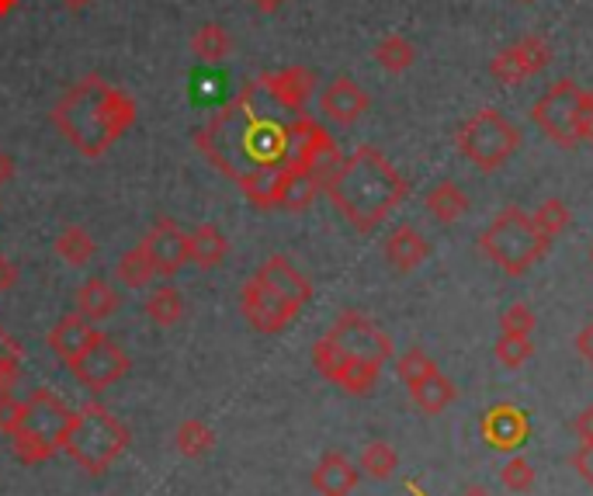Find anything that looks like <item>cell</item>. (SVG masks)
<instances>
[{"label": "cell", "instance_id": "1", "mask_svg": "<svg viewBox=\"0 0 593 496\" xmlns=\"http://www.w3.org/2000/svg\"><path fill=\"white\" fill-rule=\"evenodd\" d=\"M278 111L264 84L246 80L240 95L195 133V146L215 171L233 181L268 164H285L289 121H281Z\"/></svg>", "mask_w": 593, "mask_h": 496}, {"label": "cell", "instance_id": "50", "mask_svg": "<svg viewBox=\"0 0 593 496\" xmlns=\"http://www.w3.org/2000/svg\"><path fill=\"white\" fill-rule=\"evenodd\" d=\"M590 261H593V246H590Z\"/></svg>", "mask_w": 593, "mask_h": 496}, {"label": "cell", "instance_id": "29", "mask_svg": "<svg viewBox=\"0 0 593 496\" xmlns=\"http://www.w3.org/2000/svg\"><path fill=\"white\" fill-rule=\"evenodd\" d=\"M192 52L202 59V64H223V59H230V52H233V39H230V32H226L223 25L208 21V25H202L198 32H195Z\"/></svg>", "mask_w": 593, "mask_h": 496}, {"label": "cell", "instance_id": "25", "mask_svg": "<svg viewBox=\"0 0 593 496\" xmlns=\"http://www.w3.org/2000/svg\"><path fill=\"white\" fill-rule=\"evenodd\" d=\"M174 448L184 458H202V455H208L215 448V430L205 420H198V417H187L174 430Z\"/></svg>", "mask_w": 593, "mask_h": 496}, {"label": "cell", "instance_id": "11", "mask_svg": "<svg viewBox=\"0 0 593 496\" xmlns=\"http://www.w3.org/2000/svg\"><path fill=\"white\" fill-rule=\"evenodd\" d=\"M67 368L74 371V379H77L84 389L105 392V389H111L118 379L129 376V354H125L108 333H101V337L94 340V344H90L77 361H70Z\"/></svg>", "mask_w": 593, "mask_h": 496}, {"label": "cell", "instance_id": "44", "mask_svg": "<svg viewBox=\"0 0 593 496\" xmlns=\"http://www.w3.org/2000/svg\"><path fill=\"white\" fill-rule=\"evenodd\" d=\"M11 177H14V157L0 149V184H8Z\"/></svg>", "mask_w": 593, "mask_h": 496}, {"label": "cell", "instance_id": "32", "mask_svg": "<svg viewBox=\"0 0 593 496\" xmlns=\"http://www.w3.org/2000/svg\"><path fill=\"white\" fill-rule=\"evenodd\" d=\"M531 220H535V226L542 230V236L555 240V236H562V233L570 230L573 212H570V205L562 202V198H545L535 212H531Z\"/></svg>", "mask_w": 593, "mask_h": 496}, {"label": "cell", "instance_id": "9", "mask_svg": "<svg viewBox=\"0 0 593 496\" xmlns=\"http://www.w3.org/2000/svg\"><path fill=\"white\" fill-rule=\"evenodd\" d=\"M455 149L483 174H496L507 167V161L521 149V129L514 121L496 111V108H479L473 118H465L455 133Z\"/></svg>", "mask_w": 593, "mask_h": 496}, {"label": "cell", "instance_id": "41", "mask_svg": "<svg viewBox=\"0 0 593 496\" xmlns=\"http://www.w3.org/2000/svg\"><path fill=\"white\" fill-rule=\"evenodd\" d=\"M576 354L593 368V320L590 323H583L580 327V333H576Z\"/></svg>", "mask_w": 593, "mask_h": 496}, {"label": "cell", "instance_id": "40", "mask_svg": "<svg viewBox=\"0 0 593 496\" xmlns=\"http://www.w3.org/2000/svg\"><path fill=\"white\" fill-rule=\"evenodd\" d=\"M573 469L586 479V486L593 489V441H583L576 451H573Z\"/></svg>", "mask_w": 593, "mask_h": 496}, {"label": "cell", "instance_id": "45", "mask_svg": "<svg viewBox=\"0 0 593 496\" xmlns=\"http://www.w3.org/2000/svg\"><path fill=\"white\" fill-rule=\"evenodd\" d=\"M250 4H254L261 14H274V11L285 8V0H250Z\"/></svg>", "mask_w": 593, "mask_h": 496}, {"label": "cell", "instance_id": "34", "mask_svg": "<svg viewBox=\"0 0 593 496\" xmlns=\"http://www.w3.org/2000/svg\"><path fill=\"white\" fill-rule=\"evenodd\" d=\"M18 376H21V344L0 327V392L14 389Z\"/></svg>", "mask_w": 593, "mask_h": 496}, {"label": "cell", "instance_id": "6", "mask_svg": "<svg viewBox=\"0 0 593 496\" xmlns=\"http://www.w3.org/2000/svg\"><path fill=\"white\" fill-rule=\"evenodd\" d=\"M129 448V427H125L105 402H87L84 410L74 414V424L67 430L62 451L70 455L74 465L87 476H101Z\"/></svg>", "mask_w": 593, "mask_h": 496}, {"label": "cell", "instance_id": "14", "mask_svg": "<svg viewBox=\"0 0 593 496\" xmlns=\"http://www.w3.org/2000/svg\"><path fill=\"white\" fill-rule=\"evenodd\" d=\"M368 108H371L368 90L358 80H351V77H337V80H330L320 90V111H323V118L333 121V126H340V129L358 126Z\"/></svg>", "mask_w": 593, "mask_h": 496}, {"label": "cell", "instance_id": "28", "mask_svg": "<svg viewBox=\"0 0 593 496\" xmlns=\"http://www.w3.org/2000/svg\"><path fill=\"white\" fill-rule=\"evenodd\" d=\"M143 309L156 327H177L184 320V295L174 285H161L149 292Z\"/></svg>", "mask_w": 593, "mask_h": 496}, {"label": "cell", "instance_id": "10", "mask_svg": "<svg viewBox=\"0 0 593 496\" xmlns=\"http://www.w3.org/2000/svg\"><path fill=\"white\" fill-rule=\"evenodd\" d=\"M580 84L576 80H555L545 95L531 105L535 126L562 149L580 146Z\"/></svg>", "mask_w": 593, "mask_h": 496}, {"label": "cell", "instance_id": "35", "mask_svg": "<svg viewBox=\"0 0 593 496\" xmlns=\"http://www.w3.org/2000/svg\"><path fill=\"white\" fill-rule=\"evenodd\" d=\"M538 330V317L527 302H511L504 313H499V333H517V337H531Z\"/></svg>", "mask_w": 593, "mask_h": 496}, {"label": "cell", "instance_id": "24", "mask_svg": "<svg viewBox=\"0 0 593 496\" xmlns=\"http://www.w3.org/2000/svg\"><path fill=\"white\" fill-rule=\"evenodd\" d=\"M118 292L105 282V278H87V282L77 289V313L87 317L90 323H101L108 317H115L118 309Z\"/></svg>", "mask_w": 593, "mask_h": 496}, {"label": "cell", "instance_id": "38", "mask_svg": "<svg viewBox=\"0 0 593 496\" xmlns=\"http://www.w3.org/2000/svg\"><path fill=\"white\" fill-rule=\"evenodd\" d=\"M21 414H25V402L11 389L0 392V434H14Z\"/></svg>", "mask_w": 593, "mask_h": 496}, {"label": "cell", "instance_id": "12", "mask_svg": "<svg viewBox=\"0 0 593 496\" xmlns=\"http://www.w3.org/2000/svg\"><path fill=\"white\" fill-rule=\"evenodd\" d=\"M552 64V46L548 39L542 36H524L517 39L514 46L499 49L493 59H489V77L504 87H514V84H524L531 77H538L545 67Z\"/></svg>", "mask_w": 593, "mask_h": 496}, {"label": "cell", "instance_id": "26", "mask_svg": "<svg viewBox=\"0 0 593 496\" xmlns=\"http://www.w3.org/2000/svg\"><path fill=\"white\" fill-rule=\"evenodd\" d=\"M375 64H379L386 74H406L417 64V46L406 36L392 32V36L379 39V46H375Z\"/></svg>", "mask_w": 593, "mask_h": 496}, {"label": "cell", "instance_id": "20", "mask_svg": "<svg viewBox=\"0 0 593 496\" xmlns=\"http://www.w3.org/2000/svg\"><path fill=\"white\" fill-rule=\"evenodd\" d=\"M358 479H361L358 465L343 451H327L317 461V469H312V489L320 496H351Z\"/></svg>", "mask_w": 593, "mask_h": 496}, {"label": "cell", "instance_id": "5", "mask_svg": "<svg viewBox=\"0 0 593 496\" xmlns=\"http://www.w3.org/2000/svg\"><path fill=\"white\" fill-rule=\"evenodd\" d=\"M312 299V282L285 257L271 254L240 289L243 320L257 333H281Z\"/></svg>", "mask_w": 593, "mask_h": 496}, {"label": "cell", "instance_id": "42", "mask_svg": "<svg viewBox=\"0 0 593 496\" xmlns=\"http://www.w3.org/2000/svg\"><path fill=\"white\" fill-rule=\"evenodd\" d=\"M18 278H21L18 264H14L11 257L0 254V292H11V289L18 285Z\"/></svg>", "mask_w": 593, "mask_h": 496}, {"label": "cell", "instance_id": "31", "mask_svg": "<svg viewBox=\"0 0 593 496\" xmlns=\"http://www.w3.org/2000/svg\"><path fill=\"white\" fill-rule=\"evenodd\" d=\"M115 278L125 285V289H146L153 278H156V268L153 261L146 257L143 246H133V251H125L118 268H115Z\"/></svg>", "mask_w": 593, "mask_h": 496}, {"label": "cell", "instance_id": "49", "mask_svg": "<svg viewBox=\"0 0 593 496\" xmlns=\"http://www.w3.org/2000/svg\"><path fill=\"white\" fill-rule=\"evenodd\" d=\"M521 4H535V0H521Z\"/></svg>", "mask_w": 593, "mask_h": 496}, {"label": "cell", "instance_id": "36", "mask_svg": "<svg viewBox=\"0 0 593 496\" xmlns=\"http://www.w3.org/2000/svg\"><path fill=\"white\" fill-rule=\"evenodd\" d=\"M437 368V361L424 351V348H410V351H402L396 358V376L406 382V386H414L417 379L430 376V371Z\"/></svg>", "mask_w": 593, "mask_h": 496}, {"label": "cell", "instance_id": "46", "mask_svg": "<svg viewBox=\"0 0 593 496\" xmlns=\"http://www.w3.org/2000/svg\"><path fill=\"white\" fill-rule=\"evenodd\" d=\"M59 4L67 8V11H84V8L90 4V0H59Z\"/></svg>", "mask_w": 593, "mask_h": 496}, {"label": "cell", "instance_id": "7", "mask_svg": "<svg viewBox=\"0 0 593 496\" xmlns=\"http://www.w3.org/2000/svg\"><path fill=\"white\" fill-rule=\"evenodd\" d=\"M552 240L531 220V212L507 205L493 215V223L479 233V251L511 278H521L548 254Z\"/></svg>", "mask_w": 593, "mask_h": 496}, {"label": "cell", "instance_id": "47", "mask_svg": "<svg viewBox=\"0 0 593 496\" xmlns=\"http://www.w3.org/2000/svg\"><path fill=\"white\" fill-rule=\"evenodd\" d=\"M18 8V0H0V18H8Z\"/></svg>", "mask_w": 593, "mask_h": 496}, {"label": "cell", "instance_id": "39", "mask_svg": "<svg viewBox=\"0 0 593 496\" xmlns=\"http://www.w3.org/2000/svg\"><path fill=\"white\" fill-rule=\"evenodd\" d=\"M580 143H593V90H580Z\"/></svg>", "mask_w": 593, "mask_h": 496}, {"label": "cell", "instance_id": "17", "mask_svg": "<svg viewBox=\"0 0 593 496\" xmlns=\"http://www.w3.org/2000/svg\"><path fill=\"white\" fill-rule=\"evenodd\" d=\"M289 177H292V171L285 164H268V167L250 171L236 184H240V192L250 205L261 208V212H271V208H281V202H285Z\"/></svg>", "mask_w": 593, "mask_h": 496}, {"label": "cell", "instance_id": "3", "mask_svg": "<svg viewBox=\"0 0 593 496\" xmlns=\"http://www.w3.org/2000/svg\"><path fill=\"white\" fill-rule=\"evenodd\" d=\"M330 205L348 220L358 233H371L396 212V205L410 195L406 177L389 164V157L375 146H358L343 157L333 177L327 181Z\"/></svg>", "mask_w": 593, "mask_h": 496}, {"label": "cell", "instance_id": "22", "mask_svg": "<svg viewBox=\"0 0 593 496\" xmlns=\"http://www.w3.org/2000/svg\"><path fill=\"white\" fill-rule=\"evenodd\" d=\"M424 208L441 226H451V223L461 220L468 208H473V202H468V195H465V188H461L458 181H437L434 188L424 195Z\"/></svg>", "mask_w": 593, "mask_h": 496}, {"label": "cell", "instance_id": "27", "mask_svg": "<svg viewBox=\"0 0 593 496\" xmlns=\"http://www.w3.org/2000/svg\"><path fill=\"white\" fill-rule=\"evenodd\" d=\"M52 251H56L62 261H67L70 268H84V264L94 261V254H98V243H94V236H90L84 226H67V230L56 236Z\"/></svg>", "mask_w": 593, "mask_h": 496}, {"label": "cell", "instance_id": "30", "mask_svg": "<svg viewBox=\"0 0 593 496\" xmlns=\"http://www.w3.org/2000/svg\"><path fill=\"white\" fill-rule=\"evenodd\" d=\"M399 469V451L389 441H368L361 451V473L375 483H386L392 479Z\"/></svg>", "mask_w": 593, "mask_h": 496}, {"label": "cell", "instance_id": "19", "mask_svg": "<svg viewBox=\"0 0 593 496\" xmlns=\"http://www.w3.org/2000/svg\"><path fill=\"white\" fill-rule=\"evenodd\" d=\"M382 254H386L392 271L410 274L430 257V243H427V236L417 226H396L386 236V243H382Z\"/></svg>", "mask_w": 593, "mask_h": 496}, {"label": "cell", "instance_id": "2", "mask_svg": "<svg viewBox=\"0 0 593 496\" xmlns=\"http://www.w3.org/2000/svg\"><path fill=\"white\" fill-rule=\"evenodd\" d=\"M136 101L101 74L80 77L52 108V126L77 153L98 161L136 126Z\"/></svg>", "mask_w": 593, "mask_h": 496}, {"label": "cell", "instance_id": "33", "mask_svg": "<svg viewBox=\"0 0 593 496\" xmlns=\"http://www.w3.org/2000/svg\"><path fill=\"white\" fill-rule=\"evenodd\" d=\"M493 358L504 368H524L531 358H535V340L517 337V333H499L493 344Z\"/></svg>", "mask_w": 593, "mask_h": 496}, {"label": "cell", "instance_id": "4", "mask_svg": "<svg viewBox=\"0 0 593 496\" xmlns=\"http://www.w3.org/2000/svg\"><path fill=\"white\" fill-rule=\"evenodd\" d=\"M389 358V333L358 309L340 313L337 323L312 344V364H317L320 376L351 396H368Z\"/></svg>", "mask_w": 593, "mask_h": 496}, {"label": "cell", "instance_id": "18", "mask_svg": "<svg viewBox=\"0 0 593 496\" xmlns=\"http://www.w3.org/2000/svg\"><path fill=\"white\" fill-rule=\"evenodd\" d=\"M101 337V330L94 327L87 317H80V313H70V317H62L52 330H49V351L59 358V361H77L94 340Z\"/></svg>", "mask_w": 593, "mask_h": 496}, {"label": "cell", "instance_id": "48", "mask_svg": "<svg viewBox=\"0 0 593 496\" xmlns=\"http://www.w3.org/2000/svg\"><path fill=\"white\" fill-rule=\"evenodd\" d=\"M465 496H489V493H486V489H468Z\"/></svg>", "mask_w": 593, "mask_h": 496}, {"label": "cell", "instance_id": "21", "mask_svg": "<svg viewBox=\"0 0 593 496\" xmlns=\"http://www.w3.org/2000/svg\"><path fill=\"white\" fill-rule=\"evenodd\" d=\"M410 389V399L417 402V407L427 414V417H437V414H445L451 402L458 399V389H455V382L445 376L441 368H434L430 376H424V379H417L414 386H406Z\"/></svg>", "mask_w": 593, "mask_h": 496}, {"label": "cell", "instance_id": "37", "mask_svg": "<svg viewBox=\"0 0 593 496\" xmlns=\"http://www.w3.org/2000/svg\"><path fill=\"white\" fill-rule=\"evenodd\" d=\"M499 479H504V486H507L511 493H527L531 486H535V469H531V461H527V458L514 455V458H507V465H504V473H499Z\"/></svg>", "mask_w": 593, "mask_h": 496}, {"label": "cell", "instance_id": "43", "mask_svg": "<svg viewBox=\"0 0 593 496\" xmlns=\"http://www.w3.org/2000/svg\"><path fill=\"white\" fill-rule=\"evenodd\" d=\"M573 430H576V438H580V445H583V441H593V407H586V410H583V414L576 417Z\"/></svg>", "mask_w": 593, "mask_h": 496}, {"label": "cell", "instance_id": "8", "mask_svg": "<svg viewBox=\"0 0 593 496\" xmlns=\"http://www.w3.org/2000/svg\"><path fill=\"white\" fill-rule=\"evenodd\" d=\"M74 424V410L52 389H36L25 399V414L11 434V448L21 465H46L56 451H62L67 430Z\"/></svg>", "mask_w": 593, "mask_h": 496}, {"label": "cell", "instance_id": "15", "mask_svg": "<svg viewBox=\"0 0 593 496\" xmlns=\"http://www.w3.org/2000/svg\"><path fill=\"white\" fill-rule=\"evenodd\" d=\"M257 80L264 84L268 98L289 115H299L309 105L312 90H317V74H312L309 67H285L278 74H264Z\"/></svg>", "mask_w": 593, "mask_h": 496}, {"label": "cell", "instance_id": "23", "mask_svg": "<svg viewBox=\"0 0 593 496\" xmlns=\"http://www.w3.org/2000/svg\"><path fill=\"white\" fill-rule=\"evenodd\" d=\"M187 251H192V261H195L202 271H212V268H218V264L226 261L230 240H226V233L218 230V226L202 223L198 230L187 233Z\"/></svg>", "mask_w": 593, "mask_h": 496}, {"label": "cell", "instance_id": "16", "mask_svg": "<svg viewBox=\"0 0 593 496\" xmlns=\"http://www.w3.org/2000/svg\"><path fill=\"white\" fill-rule=\"evenodd\" d=\"M527 434H531L527 414L514 407V402H496L483 417V438L499 451H517L527 441Z\"/></svg>", "mask_w": 593, "mask_h": 496}, {"label": "cell", "instance_id": "13", "mask_svg": "<svg viewBox=\"0 0 593 496\" xmlns=\"http://www.w3.org/2000/svg\"><path fill=\"white\" fill-rule=\"evenodd\" d=\"M139 246L153 261L156 274H164V278H174L187 261H192V251H187V233L174 220H156Z\"/></svg>", "mask_w": 593, "mask_h": 496}]
</instances>
